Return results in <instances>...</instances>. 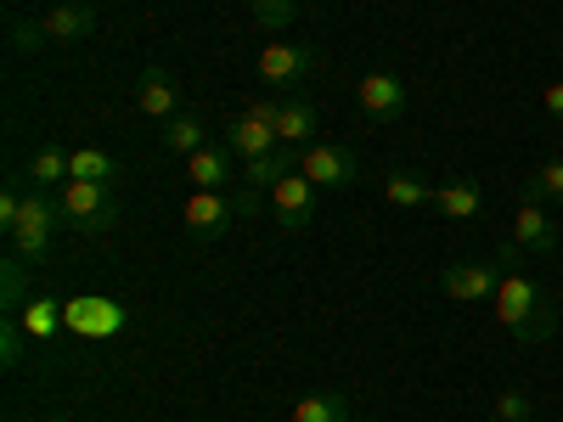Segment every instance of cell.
<instances>
[{
  "instance_id": "6da1fadb",
  "label": "cell",
  "mask_w": 563,
  "mask_h": 422,
  "mask_svg": "<svg viewBox=\"0 0 563 422\" xmlns=\"http://www.w3.org/2000/svg\"><path fill=\"white\" fill-rule=\"evenodd\" d=\"M490 310H496V321H501L519 344H547L552 326H558V321H552V304H547V288H541V281H530L519 265L501 276Z\"/></svg>"
},
{
  "instance_id": "7a4b0ae2",
  "label": "cell",
  "mask_w": 563,
  "mask_h": 422,
  "mask_svg": "<svg viewBox=\"0 0 563 422\" xmlns=\"http://www.w3.org/2000/svg\"><path fill=\"white\" fill-rule=\"evenodd\" d=\"M57 203H63V220L74 231L102 237V231H113V220H119V186L113 180H68L57 192Z\"/></svg>"
},
{
  "instance_id": "3957f363",
  "label": "cell",
  "mask_w": 563,
  "mask_h": 422,
  "mask_svg": "<svg viewBox=\"0 0 563 422\" xmlns=\"http://www.w3.org/2000/svg\"><path fill=\"white\" fill-rule=\"evenodd\" d=\"M57 220H63V203H57V198H45V186H34V192L23 198V220H18V231L7 237V248H12L18 259L40 265L45 254H52V231H57Z\"/></svg>"
},
{
  "instance_id": "277c9868",
  "label": "cell",
  "mask_w": 563,
  "mask_h": 422,
  "mask_svg": "<svg viewBox=\"0 0 563 422\" xmlns=\"http://www.w3.org/2000/svg\"><path fill=\"white\" fill-rule=\"evenodd\" d=\"M254 74L271 90H294V85H305L316 74V45H305V40H271V45H260Z\"/></svg>"
},
{
  "instance_id": "5b68a950",
  "label": "cell",
  "mask_w": 563,
  "mask_h": 422,
  "mask_svg": "<svg viewBox=\"0 0 563 422\" xmlns=\"http://www.w3.org/2000/svg\"><path fill=\"white\" fill-rule=\"evenodd\" d=\"M276 113H282V102H254V108H243L238 119L225 124V147L238 153L243 164L276 153V147H282V141H276Z\"/></svg>"
},
{
  "instance_id": "8992f818",
  "label": "cell",
  "mask_w": 563,
  "mask_h": 422,
  "mask_svg": "<svg viewBox=\"0 0 563 422\" xmlns=\"http://www.w3.org/2000/svg\"><path fill=\"white\" fill-rule=\"evenodd\" d=\"M299 175L327 186V192H344V186L361 180V158H355V147H339V141H316V147L299 153Z\"/></svg>"
},
{
  "instance_id": "52a82bcc",
  "label": "cell",
  "mask_w": 563,
  "mask_h": 422,
  "mask_svg": "<svg viewBox=\"0 0 563 422\" xmlns=\"http://www.w3.org/2000/svg\"><path fill=\"white\" fill-rule=\"evenodd\" d=\"M501 276H507V265H501V254H490V259H467V265H445V276H440V288L456 299V304H485V299H496V288H501Z\"/></svg>"
},
{
  "instance_id": "ba28073f",
  "label": "cell",
  "mask_w": 563,
  "mask_h": 422,
  "mask_svg": "<svg viewBox=\"0 0 563 422\" xmlns=\"http://www.w3.org/2000/svg\"><path fill=\"white\" fill-rule=\"evenodd\" d=\"M355 108L372 119V124H395L406 113V79L389 74V68H372L355 79Z\"/></svg>"
},
{
  "instance_id": "9c48e42d",
  "label": "cell",
  "mask_w": 563,
  "mask_h": 422,
  "mask_svg": "<svg viewBox=\"0 0 563 422\" xmlns=\"http://www.w3.org/2000/svg\"><path fill=\"white\" fill-rule=\"evenodd\" d=\"M231 214H238V209L225 203V192H192L186 209H180V225H186V237H192L198 248H214L231 231Z\"/></svg>"
},
{
  "instance_id": "30bf717a",
  "label": "cell",
  "mask_w": 563,
  "mask_h": 422,
  "mask_svg": "<svg viewBox=\"0 0 563 422\" xmlns=\"http://www.w3.org/2000/svg\"><path fill=\"white\" fill-rule=\"evenodd\" d=\"M316 192H321V186L305 180L299 169H294V175H282V180L271 186L276 225H282V231H310V225H316Z\"/></svg>"
},
{
  "instance_id": "8fae6325",
  "label": "cell",
  "mask_w": 563,
  "mask_h": 422,
  "mask_svg": "<svg viewBox=\"0 0 563 422\" xmlns=\"http://www.w3.org/2000/svg\"><path fill=\"white\" fill-rule=\"evenodd\" d=\"M135 108L147 119H175L180 113V79L164 63H147L141 79H135Z\"/></svg>"
},
{
  "instance_id": "7c38bea8",
  "label": "cell",
  "mask_w": 563,
  "mask_h": 422,
  "mask_svg": "<svg viewBox=\"0 0 563 422\" xmlns=\"http://www.w3.org/2000/svg\"><path fill=\"white\" fill-rule=\"evenodd\" d=\"M63 321L74 326V333H85V338H113L124 326V304H113V299H74V304H63Z\"/></svg>"
},
{
  "instance_id": "4fadbf2b",
  "label": "cell",
  "mask_w": 563,
  "mask_h": 422,
  "mask_svg": "<svg viewBox=\"0 0 563 422\" xmlns=\"http://www.w3.org/2000/svg\"><path fill=\"white\" fill-rule=\"evenodd\" d=\"M276 141H282V147H294V153L316 147V141H321V113H316V102H305V97L282 102V113H276Z\"/></svg>"
},
{
  "instance_id": "5bb4252c",
  "label": "cell",
  "mask_w": 563,
  "mask_h": 422,
  "mask_svg": "<svg viewBox=\"0 0 563 422\" xmlns=\"http://www.w3.org/2000/svg\"><path fill=\"white\" fill-rule=\"evenodd\" d=\"M512 243H519L525 254H552L558 248V225H552L547 203L519 198V214H512Z\"/></svg>"
},
{
  "instance_id": "9a60e30c",
  "label": "cell",
  "mask_w": 563,
  "mask_h": 422,
  "mask_svg": "<svg viewBox=\"0 0 563 422\" xmlns=\"http://www.w3.org/2000/svg\"><path fill=\"white\" fill-rule=\"evenodd\" d=\"M40 23H45V40L52 45H79L97 29V7H90V0H63V7H52Z\"/></svg>"
},
{
  "instance_id": "2e32d148",
  "label": "cell",
  "mask_w": 563,
  "mask_h": 422,
  "mask_svg": "<svg viewBox=\"0 0 563 422\" xmlns=\"http://www.w3.org/2000/svg\"><path fill=\"white\" fill-rule=\"evenodd\" d=\"M434 209H440L445 220H474V214L485 209V186L467 180V175H456V180L434 186Z\"/></svg>"
},
{
  "instance_id": "e0dca14e",
  "label": "cell",
  "mask_w": 563,
  "mask_h": 422,
  "mask_svg": "<svg viewBox=\"0 0 563 422\" xmlns=\"http://www.w3.org/2000/svg\"><path fill=\"white\" fill-rule=\"evenodd\" d=\"M164 153H175V158H192L198 147H209V124L192 113V108H180L175 119H164Z\"/></svg>"
},
{
  "instance_id": "ac0fdd59",
  "label": "cell",
  "mask_w": 563,
  "mask_h": 422,
  "mask_svg": "<svg viewBox=\"0 0 563 422\" xmlns=\"http://www.w3.org/2000/svg\"><path fill=\"white\" fill-rule=\"evenodd\" d=\"M186 175H192V192H220V186L238 175L231 169V147H198L186 158Z\"/></svg>"
},
{
  "instance_id": "d6986e66",
  "label": "cell",
  "mask_w": 563,
  "mask_h": 422,
  "mask_svg": "<svg viewBox=\"0 0 563 422\" xmlns=\"http://www.w3.org/2000/svg\"><path fill=\"white\" fill-rule=\"evenodd\" d=\"M299 169V153L294 147H276V153H265V158H249L238 175H243V186L260 198V192H271V186L282 180V175H294Z\"/></svg>"
},
{
  "instance_id": "ffe728a7",
  "label": "cell",
  "mask_w": 563,
  "mask_h": 422,
  "mask_svg": "<svg viewBox=\"0 0 563 422\" xmlns=\"http://www.w3.org/2000/svg\"><path fill=\"white\" fill-rule=\"evenodd\" d=\"M384 198H389L395 209H422V203H434V186L422 180L417 169H395V175L384 180Z\"/></svg>"
},
{
  "instance_id": "44dd1931",
  "label": "cell",
  "mask_w": 563,
  "mask_h": 422,
  "mask_svg": "<svg viewBox=\"0 0 563 422\" xmlns=\"http://www.w3.org/2000/svg\"><path fill=\"white\" fill-rule=\"evenodd\" d=\"M18 321H23V333H29V338H52L57 326H63V304H57L52 293H34V299L18 310Z\"/></svg>"
},
{
  "instance_id": "7402d4cb",
  "label": "cell",
  "mask_w": 563,
  "mask_h": 422,
  "mask_svg": "<svg viewBox=\"0 0 563 422\" xmlns=\"http://www.w3.org/2000/svg\"><path fill=\"white\" fill-rule=\"evenodd\" d=\"M0 304H7V315H18L29 304V259H18L12 248L0 259Z\"/></svg>"
},
{
  "instance_id": "603a6c76",
  "label": "cell",
  "mask_w": 563,
  "mask_h": 422,
  "mask_svg": "<svg viewBox=\"0 0 563 422\" xmlns=\"http://www.w3.org/2000/svg\"><path fill=\"white\" fill-rule=\"evenodd\" d=\"M519 198H530V203H563V158H547L541 169H530L525 186H519Z\"/></svg>"
},
{
  "instance_id": "cb8c5ba5",
  "label": "cell",
  "mask_w": 563,
  "mask_h": 422,
  "mask_svg": "<svg viewBox=\"0 0 563 422\" xmlns=\"http://www.w3.org/2000/svg\"><path fill=\"white\" fill-rule=\"evenodd\" d=\"M294 422H350V400L333 389H316L294 406Z\"/></svg>"
},
{
  "instance_id": "d4e9b609",
  "label": "cell",
  "mask_w": 563,
  "mask_h": 422,
  "mask_svg": "<svg viewBox=\"0 0 563 422\" xmlns=\"http://www.w3.org/2000/svg\"><path fill=\"white\" fill-rule=\"evenodd\" d=\"M68 180H113L119 186V164L102 147H74L68 153Z\"/></svg>"
},
{
  "instance_id": "484cf974",
  "label": "cell",
  "mask_w": 563,
  "mask_h": 422,
  "mask_svg": "<svg viewBox=\"0 0 563 422\" xmlns=\"http://www.w3.org/2000/svg\"><path fill=\"white\" fill-rule=\"evenodd\" d=\"M29 175H34V186H68V147L45 141V147L34 153V164H29Z\"/></svg>"
},
{
  "instance_id": "4316f807",
  "label": "cell",
  "mask_w": 563,
  "mask_h": 422,
  "mask_svg": "<svg viewBox=\"0 0 563 422\" xmlns=\"http://www.w3.org/2000/svg\"><path fill=\"white\" fill-rule=\"evenodd\" d=\"M249 7H254V23L265 34H288L299 18V0H249Z\"/></svg>"
},
{
  "instance_id": "83f0119b",
  "label": "cell",
  "mask_w": 563,
  "mask_h": 422,
  "mask_svg": "<svg viewBox=\"0 0 563 422\" xmlns=\"http://www.w3.org/2000/svg\"><path fill=\"white\" fill-rule=\"evenodd\" d=\"M0 366H7V371L23 366V321H18V315L0 321Z\"/></svg>"
},
{
  "instance_id": "f1b7e54d",
  "label": "cell",
  "mask_w": 563,
  "mask_h": 422,
  "mask_svg": "<svg viewBox=\"0 0 563 422\" xmlns=\"http://www.w3.org/2000/svg\"><path fill=\"white\" fill-rule=\"evenodd\" d=\"M40 45H52V40H45V23L18 18V23H12V52L23 57V52H40Z\"/></svg>"
},
{
  "instance_id": "f546056e",
  "label": "cell",
  "mask_w": 563,
  "mask_h": 422,
  "mask_svg": "<svg viewBox=\"0 0 563 422\" xmlns=\"http://www.w3.org/2000/svg\"><path fill=\"white\" fill-rule=\"evenodd\" d=\"M496 417L501 422H530V395L525 389H501L496 395Z\"/></svg>"
},
{
  "instance_id": "4dcf8cb0",
  "label": "cell",
  "mask_w": 563,
  "mask_h": 422,
  "mask_svg": "<svg viewBox=\"0 0 563 422\" xmlns=\"http://www.w3.org/2000/svg\"><path fill=\"white\" fill-rule=\"evenodd\" d=\"M541 108H547V113H552V119L563 124V79H552V85L541 90Z\"/></svg>"
},
{
  "instance_id": "1f68e13d",
  "label": "cell",
  "mask_w": 563,
  "mask_h": 422,
  "mask_svg": "<svg viewBox=\"0 0 563 422\" xmlns=\"http://www.w3.org/2000/svg\"><path fill=\"white\" fill-rule=\"evenodd\" d=\"M45 422H68V417H45Z\"/></svg>"
},
{
  "instance_id": "d6a6232c",
  "label": "cell",
  "mask_w": 563,
  "mask_h": 422,
  "mask_svg": "<svg viewBox=\"0 0 563 422\" xmlns=\"http://www.w3.org/2000/svg\"><path fill=\"white\" fill-rule=\"evenodd\" d=\"M558 209H563V203H558Z\"/></svg>"
}]
</instances>
